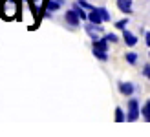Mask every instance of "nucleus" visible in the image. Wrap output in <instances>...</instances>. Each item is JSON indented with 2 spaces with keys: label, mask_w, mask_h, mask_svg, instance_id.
<instances>
[{
  "label": "nucleus",
  "mask_w": 150,
  "mask_h": 137,
  "mask_svg": "<svg viewBox=\"0 0 150 137\" xmlns=\"http://www.w3.org/2000/svg\"><path fill=\"white\" fill-rule=\"evenodd\" d=\"M18 0H0V17L4 20H13L18 17Z\"/></svg>",
  "instance_id": "obj_1"
},
{
  "label": "nucleus",
  "mask_w": 150,
  "mask_h": 137,
  "mask_svg": "<svg viewBox=\"0 0 150 137\" xmlns=\"http://www.w3.org/2000/svg\"><path fill=\"white\" fill-rule=\"evenodd\" d=\"M126 106H128V112H126V121H137L139 115H141L139 101H137V99H130Z\"/></svg>",
  "instance_id": "obj_2"
},
{
  "label": "nucleus",
  "mask_w": 150,
  "mask_h": 137,
  "mask_svg": "<svg viewBox=\"0 0 150 137\" xmlns=\"http://www.w3.org/2000/svg\"><path fill=\"white\" fill-rule=\"evenodd\" d=\"M84 28H86L88 35L92 37V40H97V39H99V33H104V29H103L101 24H92V22H88Z\"/></svg>",
  "instance_id": "obj_3"
},
{
  "label": "nucleus",
  "mask_w": 150,
  "mask_h": 137,
  "mask_svg": "<svg viewBox=\"0 0 150 137\" xmlns=\"http://www.w3.org/2000/svg\"><path fill=\"white\" fill-rule=\"evenodd\" d=\"M64 20H66V24L71 26V28H77L81 24V18H79V15L75 13V9H68V11H66Z\"/></svg>",
  "instance_id": "obj_4"
},
{
  "label": "nucleus",
  "mask_w": 150,
  "mask_h": 137,
  "mask_svg": "<svg viewBox=\"0 0 150 137\" xmlns=\"http://www.w3.org/2000/svg\"><path fill=\"white\" fill-rule=\"evenodd\" d=\"M123 40L126 42V46H130V48H134V46L137 44V37L134 35L132 31H128V29H123Z\"/></svg>",
  "instance_id": "obj_5"
},
{
  "label": "nucleus",
  "mask_w": 150,
  "mask_h": 137,
  "mask_svg": "<svg viewBox=\"0 0 150 137\" xmlns=\"http://www.w3.org/2000/svg\"><path fill=\"white\" fill-rule=\"evenodd\" d=\"M134 90H136V86L132 84V82H119V91H121L123 95H132L134 93Z\"/></svg>",
  "instance_id": "obj_6"
},
{
  "label": "nucleus",
  "mask_w": 150,
  "mask_h": 137,
  "mask_svg": "<svg viewBox=\"0 0 150 137\" xmlns=\"http://www.w3.org/2000/svg\"><path fill=\"white\" fill-rule=\"evenodd\" d=\"M117 7L125 15H132V0H117Z\"/></svg>",
  "instance_id": "obj_7"
},
{
  "label": "nucleus",
  "mask_w": 150,
  "mask_h": 137,
  "mask_svg": "<svg viewBox=\"0 0 150 137\" xmlns=\"http://www.w3.org/2000/svg\"><path fill=\"white\" fill-rule=\"evenodd\" d=\"M88 22H92V24H103V17L99 15V11H97V7L93 11H88Z\"/></svg>",
  "instance_id": "obj_8"
},
{
  "label": "nucleus",
  "mask_w": 150,
  "mask_h": 137,
  "mask_svg": "<svg viewBox=\"0 0 150 137\" xmlns=\"http://www.w3.org/2000/svg\"><path fill=\"white\" fill-rule=\"evenodd\" d=\"M62 6H64V0H48V11L50 13L59 11Z\"/></svg>",
  "instance_id": "obj_9"
},
{
  "label": "nucleus",
  "mask_w": 150,
  "mask_h": 137,
  "mask_svg": "<svg viewBox=\"0 0 150 137\" xmlns=\"http://www.w3.org/2000/svg\"><path fill=\"white\" fill-rule=\"evenodd\" d=\"M108 40H106V37L104 39H97V40H93V48H97V49H103V51H108L110 48H108Z\"/></svg>",
  "instance_id": "obj_10"
},
{
  "label": "nucleus",
  "mask_w": 150,
  "mask_h": 137,
  "mask_svg": "<svg viewBox=\"0 0 150 137\" xmlns=\"http://www.w3.org/2000/svg\"><path fill=\"white\" fill-rule=\"evenodd\" d=\"M71 9H75V13L79 15V18H81L82 22H84V20H88V13H86V9H84V7H81L77 2L73 4V7H71Z\"/></svg>",
  "instance_id": "obj_11"
},
{
  "label": "nucleus",
  "mask_w": 150,
  "mask_h": 137,
  "mask_svg": "<svg viewBox=\"0 0 150 137\" xmlns=\"http://www.w3.org/2000/svg\"><path fill=\"white\" fill-rule=\"evenodd\" d=\"M92 53H93V57H97L99 60H103V62H106V60H108V51H103V49L92 48Z\"/></svg>",
  "instance_id": "obj_12"
},
{
  "label": "nucleus",
  "mask_w": 150,
  "mask_h": 137,
  "mask_svg": "<svg viewBox=\"0 0 150 137\" xmlns=\"http://www.w3.org/2000/svg\"><path fill=\"white\" fill-rule=\"evenodd\" d=\"M141 115L145 117V121H148V123H150V99L145 102L143 108H141Z\"/></svg>",
  "instance_id": "obj_13"
},
{
  "label": "nucleus",
  "mask_w": 150,
  "mask_h": 137,
  "mask_svg": "<svg viewBox=\"0 0 150 137\" xmlns=\"http://www.w3.org/2000/svg\"><path fill=\"white\" fill-rule=\"evenodd\" d=\"M115 121H117V123H123V121H126V115H125V112H123L121 108H119V106L115 108Z\"/></svg>",
  "instance_id": "obj_14"
},
{
  "label": "nucleus",
  "mask_w": 150,
  "mask_h": 137,
  "mask_svg": "<svg viewBox=\"0 0 150 137\" xmlns=\"http://www.w3.org/2000/svg\"><path fill=\"white\" fill-rule=\"evenodd\" d=\"M77 4H79L81 7H84V9H86V11H93V9H95V7H93L92 4H90V2H88V0H77Z\"/></svg>",
  "instance_id": "obj_15"
},
{
  "label": "nucleus",
  "mask_w": 150,
  "mask_h": 137,
  "mask_svg": "<svg viewBox=\"0 0 150 137\" xmlns=\"http://www.w3.org/2000/svg\"><path fill=\"white\" fill-rule=\"evenodd\" d=\"M97 11H99V15L103 17V20L104 22H108V20H112V17H110V13L104 9V7H97Z\"/></svg>",
  "instance_id": "obj_16"
},
{
  "label": "nucleus",
  "mask_w": 150,
  "mask_h": 137,
  "mask_svg": "<svg viewBox=\"0 0 150 137\" xmlns=\"http://www.w3.org/2000/svg\"><path fill=\"white\" fill-rule=\"evenodd\" d=\"M126 62H128L130 66H134L137 62V53H126Z\"/></svg>",
  "instance_id": "obj_17"
},
{
  "label": "nucleus",
  "mask_w": 150,
  "mask_h": 137,
  "mask_svg": "<svg viewBox=\"0 0 150 137\" xmlns=\"http://www.w3.org/2000/svg\"><path fill=\"white\" fill-rule=\"evenodd\" d=\"M128 20H130V18H123V20L115 22V28H117V29H125V28H126V24H128Z\"/></svg>",
  "instance_id": "obj_18"
},
{
  "label": "nucleus",
  "mask_w": 150,
  "mask_h": 137,
  "mask_svg": "<svg viewBox=\"0 0 150 137\" xmlns=\"http://www.w3.org/2000/svg\"><path fill=\"white\" fill-rule=\"evenodd\" d=\"M104 37H106V40L112 42V44H115V42H117V35H115V33H106Z\"/></svg>",
  "instance_id": "obj_19"
},
{
  "label": "nucleus",
  "mask_w": 150,
  "mask_h": 137,
  "mask_svg": "<svg viewBox=\"0 0 150 137\" xmlns=\"http://www.w3.org/2000/svg\"><path fill=\"white\" fill-rule=\"evenodd\" d=\"M145 42H146V46L150 48V31H148V33H145Z\"/></svg>",
  "instance_id": "obj_20"
},
{
  "label": "nucleus",
  "mask_w": 150,
  "mask_h": 137,
  "mask_svg": "<svg viewBox=\"0 0 150 137\" xmlns=\"http://www.w3.org/2000/svg\"><path fill=\"white\" fill-rule=\"evenodd\" d=\"M31 2H39V0H31Z\"/></svg>",
  "instance_id": "obj_21"
}]
</instances>
